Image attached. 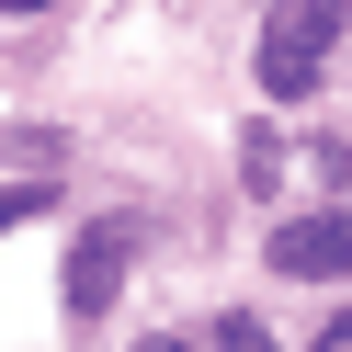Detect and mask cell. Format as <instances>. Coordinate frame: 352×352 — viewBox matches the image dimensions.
<instances>
[{
    "instance_id": "52a82bcc",
    "label": "cell",
    "mask_w": 352,
    "mask_h": 352,
    "mask_svg": "<svg viewBox=\"0 0 352 352\" xmlns=\"http://www.w3.org/2000/svg\"><path fill=\"white\" fill-rule=\"evenodd\" d=\"M137 352H182V341H137Z\"/></svg>"
},
{
    "instance_id": "6da1fadb",
    "label": "cell",
    "mask_w": 352,
    "mask_h": 352,
    "mask_svg": "<svg viewBox=\"0 0 352 352\" xmlns=\"http://www.w3.org/2000/svg\"><path fill=\"white\" fill-rule=\"evenodd\" d=\"M329 46H341V12H329V0L273 12V23H261V91H273V102H307L318 69H329Z\"/></svg>"
},
{
    "instance_id": "7a4b0ae2",
    "label": "cell",
    "mask_w": 352,
    "mask_h": 352,
    "mask_svg": "<svg viewBox=\"0 0 352 352\" xmlns=\"http://www.w3.org/2000/svg\"><path fill=\"white\" fill-rule=\"evenodd\" d=\"M273 273H296V284H329V273H341L352 284V205L284 216V228H273Z\"/></svg>"
},
{
    "instance_id": "8992f818",
    "label": "cell",
    "mask_w": 352,
    "mask_h": 352,
    "mask_svg": "<svg viewBox=\"0 0 352 352\" xmlns=\"http://www.w3.org/2000/svg\"><path fill=\"white\" fill-rule=\"evenodd\" d=\"M307 352H352V307H341V318H329V329H318Z\"/></svg>"
},
{
    "instance_id": "5b68a950",
    "label": "cell",
    "mask_w": 352,
    "mask_h": 352,
    "mask_svg": "<svg viewBox=\"0 0 352 352\" xmlns=\"http://www.w3.org/2000/svg\"><path fill=\"white\" fill-rule=\"evenodd\" d=\"M216 352H273V329H261V318H228V329H216Z\"/></svg>"
},
{
    "instance_id": "3957f363",
    "label": "cell",
    "mask_w": 352,
    "mask_h": 352,
    "mask_svg": "<svg viewBox=\"0 0 352 352\" xmlns=\"http://www.w3.org/2000/svg\"><path fill=\"white\" fill-rule=\"evenodd\" d=\"M125 261H137V216H102V228L69 250V318H102V307H114Z\"/></svg>"
},
{
    "instance_id": "277c9868",
    "label": "cell",
    "mask_w": 352,
    "mask_h": 352,
    "mask_svg": "<svg viewBox=\"0 0 352 352\" xmlns=\"http://www.w3.org/2000/svg\"><path fill=\"white\" fill-rule=\"evenodd\" d=\"M46 205H57L46 182H0V228H23V216H46Z\"/></svg>"
}]
</instances>
